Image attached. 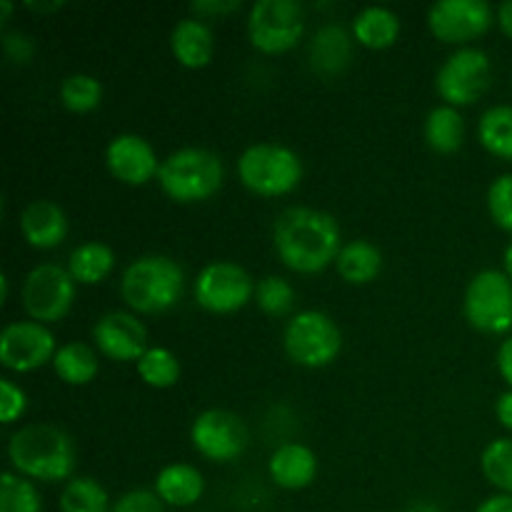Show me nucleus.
Returning a JSON list of instances; mask_svg holds the SVG:
<instances>
[{"mask_svg": "<svg viewBox=\"0 0 512 512\" xmlns=\"http://www.w3.org/2000/svg\"><path fill=\"white\" fill-rule=\"evenodd\" d=\"M273 243L280 260L298 273H318L340 255V225L325 210L293 205L275 218Z\"/></svg>", "mask_w": 512, "mask_h": 512, "instance_id": "f257e3e1", "label": "nucleus"}, {"mask_svg": "<svg viewBox=\"0 0 512 512\" xmlns=\"http://www.w3.org/2000/svg\"><path fill=\"white\" fill-rule=\"evenodd\" d=\"M8 455L20 475L33 480H65L75 470V445L58 425L33 423L15 430L8 440Z\"/></svg>", "mask_w": 512, "mask_h": 512, "instance_id": "f03ea898", "label": "nucleus"}, {"mask_svg": "<svg viewBox=\"0 0 512 512\" xmlns=\"http://www.w3.org/2000/svg\"><path fill=\"white\" fill-rule=\"evenodd\" d=\"M183 268L168 255H143L120 278L123 300L138 313H163L183 295Z\"/></svg>", "mask_w": 512, "mask_h": 512, "instance_id": "7ed1b4c3", "label": "nucleus"}, {"mask_svg": "<svg viewBox=\"0 0 512 512\" xmlns=\"http://www.w3.org/2000/svg\"><path fill=\"white\" fill-rule=\"evenodd\" d=\"M158 183L180 203L205 200L223 183V160L208 148H180L160 163Z\"/></svg>", "mask_w": 512, "mask_h": 512, "instance_id": "20e7f679", "label": "nucleus"}, {"mask_svg": "<svg viewBox=\"0 0 512 512\" xmlns=\"http://www.w3.org/2000/svg\"><path fill=\"white\" fill-rule=\"evenodd\" d=\"M238 175L245 188L258 195H285L303 178V160L293 148L280 143H258L238 158Z\"/></svg>", "mask_w": 512, "mask_h": 512, "instance_id": "39448f33", "label": "nucleus"}, {"mask_svg": "<svg viewBox=\"0 0 512 512\" xmlns=\"http://www.w3.org/2000/svg\"><path fill=\"white\" fill-rule=\"evenodd\" d=\"M290 358L305 368H323L338 358L343 335L335 320L320 310H303L293 315L283 335Z\"/></svg>", "mask_w": 512, "mask_h": 512, "instance_id": "423d86ee", "label": "nucleus"}, {"mask_svg": "<svg viewBox=\"0 0 512 512\" xmlns=\"http://www.w3.org/2000/svg\"><path fill=\"white\" fill-rule=\"evenodd\" d=\"M465 315L470 325L488 335L512 330V280L503 270H480L465 290Z\"/></svg>", "mask_w": 512, "mask_h": 512, "instance_id": "0eeeda50", "label": "nucleus"}, {"mask_svg": "<svg viewBox=\"0 0 512 512\" xmlns=\"http://www.w3.org/2000/svg\"><path fill=\"white\" fill-rule=\"evenodd\" d=\"M23 308L38 323H55L75 300V278L58 263H40L23 280Z\"/></svg>", "mask_w": 512, "mask_h": 512, "instance_id": "6e6552de", "label": "nucleus"}, {"mask_svg": "<svg viewBox=\"0 0 512 512\" xmlns=\"http://www.w3.org/2000/svg\"><path fill=\"white\" fill-rule=\"evenodd\" d=\"M490 80H493V63L488 53L475 45H465L440 65L435 88L448 100V105H465L478 100L490 88Z\"/></svg>", "mask_w": 512, "mask_h": 512, "instance_id": "1a4fd4ad", "label": "nucleus"}, {"mask_svg": "<svg viewBox=\"0 0 512 512\" xmlns=\"http://www.w3.org/2000/svg\"><path fill=\"white\" fill-rule=\"evenodd\" d=\"M305 13L298 0H258L250 8L248 33L263 53L293 48L303 35Z\"/></svg>", "mask_w": 512, "mask_h": 512, "instance_id": "9d476101", "label": "nucleus"}, {"mask_svg": "<svg viewBox=\"0 0 512 512\" xmlns=\"http://www.w3.org/2000/svg\"><path fill=\"white\" fill-rule=\"evenodd\" d=\"M255 293L248 270L230 260L208 263L195 278V300L210 313H233L240 310Z\"/></svg>", "mask_w": 512, "mask_h": 512, "instance_id": "9b49d317", "label": "nucleus"}, {"mask_svg": "<svg viewBox=\"0 0 512 512\" xmlns=\"http://www.w3.org/2000/svg\"><path fill=\"white\" fill-rule=\"evenodd\" d=\"M190 440L203 458L215 460V463H230L248 448V428L240 415L213 408L195 418L193 428H190Z\"/></svg>", "mask_w": 512, "mask_h": 512, "instance_id": "f8f14e48", "label": "nucleus"}, {"mask_svg": "<svg viewBox=\"0 0 512 512\" xmlns=\"http://www.w3.org/2000/svg\"><path fill=\"white\" fill-rule=\"evenodd\" d=\"M55 338L38 320H15L0 333V363L8 370L28 373L55 358Z\"/></svg>", "mask_w": 512, "mask_h": 512, "instance_id": "ddd939ff", "label": "nucleus"}, {"mask_svg": "<svg viewBox=\"0 0 512 512\" xmlns=\"http://www.w3.org/2000/svg\"><path fill=\"white\" fill-rule=\"evenodd\" d=\"M428 23L435 38L445 43H465L490 28L493 8L488 0H438L430 5Z\"/></svg>", "mask_w": 512, "mask_h": 512, "instance_id": "4468645a", "label": "nucleus"}, {"mask_svg": "<svg viewBox=\"0 0 512 512\" xmlns=\"http://www.w3.org/2000/svg\"><path fill=\"white\" fill-rule=\"evenodd\" d=\"M93 340L100 353L113 360H140L148 350V330L125 310H110L93 325Z\"/></svg>", "mask_w": 512, "mask_h": 512, "instance_id": "2eb2a0df", "label": "nucleus"}, {"mask_svg": "<svg viewBox=\"0 0 512 512\" xmlns=\"http://www.w3.org/2000/svg\"><path fill=\"white\" fill-rule=\"evenodd\" d=\"M105 160H108L110 173L118 180L128 185H143L150 178H158L160 160L155 155L153 145L135 133H120L115 135L105 150Z\"/></svg>", "mask_w": 512, "mask_h": 512, "instance_id": "dca6fc26", "label": "nucleus"}, {"mask_svg": "<svg viewBox=\"0 0 512 512\" xmlns=\"http://www.w3.org/2000/svg\"><path fill=\"white\" fill-rule=\"evenodd\" d=\"M20 230L33 248H55L68 235V218L55 200H33L20 213Z\"/></svg>", "mask_w": 512, "mask_h": 512, "instance_id": "f3484780", "label": "nucleus"}, {"mask_svg": "<svg viewBox=\"0 0 512 512\" xmlns=\"http://www.w3.org/2000/svg\"><path fill=\"white\" fill-rule=\"evenodd\" d=\"M318 475V458L308 445L285 443L270 458V478L285 490L308 488Z\"/></svg>", "mask_w": 512, "mask_h": 512, "instance_id": "a211bd4d", "label": "nucleus"}, {"mask_svg": "<svg viewBox=\"0 0 512 512\" xmlns=\"http://www.w3.org/2000/svg\"><path fill=\"white\" fill-rule=\"evenodd\" d=\"M173 55L188 68H203L210 63L215 50L213 30L200 18H180L170 33Z\"/></svg>", "mask_w": 512, "mask_h": 512, "instance_id": "6ab92c4d", "label": "nucleus"}, {"mask_svg": "<svg viewBox=\"0 0 512 512\" xmlns=\"http://www.w3.org/2000/svg\"><path fill=\"white\" fill-rule=\"evenodd\" d=\"M155 493L160 495L165 505L175 508H188L198 503L205 493V480L198 468L188 463H173L163 468L155 478Z\"/></svg>", "mask_w": 512, "mask_h": 512, "instance_id": "aec40b11", "label": "nucleus"}, {"mask_svg": "<svg viewBox=\"0 0 512 512\" xmlns=\"http://www.w3.org/2000/svg\"><path fill=\"white\" fill-rule=\"evenodd\" d=\"M350 33L338 23H328L315 33L310 43V65L320 75H335L350 60Z\"/></svg>", "mask_w": 512, "mask_h": 512, "instance_id": "412c9836", "label": "nucleus"}, {"mask_svg": "<svg viewBox=\"0 0 512 512\" xmlns=\"http://www.w3.org/2000/svg\"><path fill=\"white\" fill-rule=\"evenodd\" d=\"M353 33L368 48H388L400 33V18L385 5H368L353 18Z\"/></svg>", "mask_w": 512, "mask_h": 512, "instance_id": "4be33fe9", "label": "nucleus"}, {"mask_svg": "<svg viewBox=\"0 0 512 512\" xmlns=\"http://www.w3.org/2000/svg\"><path fill=\"white\" fill-rule=\"evenodd\" d=\"M335 265H338V273L348 283L363 285L375 280V275L380 273L383 255H380L378 245H373L370 240H350V243L343 245Z\"/></svg>", "mask_w": 512, "mask_h": 512, "instance_id": "5701e85b", "label": "nucleus"}, {"mask_svg": "<svg viewBox=\"0 0 512 512\" xmlns=\"http://www.w3.org/2000/svg\"><path fill=\"white\" fill-rule=\"evenodd\" d=\"M465 118L455 105H435L425 118V140L438 153H455L463 145Z\"/></svg>", "mask_w": 512, "mask_h": 512, "instance_id": "b1692460", "label": "nucleus"}, {"mask_svg": "<svg viewBox=\"0 0 512 512\" xmlns=\"http://www.w3.org/2000/svg\"><path fill=\"white\" fill-rule=\"evenodd\" d=\"M115 255L100 240H88V243H80L78 248H73L68 258V270L75 278V283L95 285L105 278V275L113 270Z\"/></svg>", "mask_w": 512, "mask_h": 512, "instance_id": "393cba45", "label": "nucleus"}, {"mask_svg": "<svg viewBox=\"0 0 512 512\" xmlns=\"http://www.w3.org/2000/svg\"><path fill=\"white\" fill-rule=\"evenodd\" d=\"M98 355L90 345L73 340V343L60 345L58 353L53 358L55 373L60 375V380H65L68 385H85L98 375Z\"/></svg>", "mask_w": 512, "mask_h": 512, "instance_id": "a878e982", "label": "nucleus"}, {"mask_svg": "<svg viewBox=\"0 0 512 512\" xmlns=\"http://www.w3.org/2000/svg\"><path fill=\"white\" fill-rule=\"evenodd\" d=\"M478 138L488 153L512 160V105H493L480 115Z\"/></svg>", "mask_w": 512, "mask_h": 512, "instance_id": "bb28decb", "label": "nucleus"}, {"mask_svg": "<svg viewBox=\"0 0 512 512\" xmlns=\"http://www.w3.org/2000/svg\"><path fill=\"white\" fill-rule=\"evenodd\" d=\"M60 512H110L103 485L93 478H73L60 493Z\"/></svg>", "mask_w": 512, "mask_h": 512, "instance_id": "cd10ccee", "label": "nucleus"}, {"mask_svg": "<svg viewBox=\"0 0 512 512\" xmlns=\"http://www.w3.org/2000/svg\"><path fill=\"white\" fill-rule=\"evenodd\" d=\"M0 512H43L38 488L15 473L0 478Z\"/></svg>", "mask_w": 512, "mask_h": 512, "instance_id": "c85d7f7f", "label": "nucleus"}, {"mask_svg": "<svg viewBox=\"0 0 512 512\" xmlns=\"http://www.w3.org/2000/svg\"><path fill=\"white\" fill-rule=\"evenodd\" d=\"M138 375L153 388H170L180 378V360L168 348H148L138 360Z\"/></svg>", "mask_w": 512, "mask_h": 512, "instance_id": "c756f323", "label": "nucleus"}, {"mask_svg": "<svg viewBox=\"0 0 512 512\" xmlns=\"http://www.w3.org/2000/svg\"><path fill=\"white\" fill-rule=\"evenodd\" d=\"M480 468L495 488L512 495V438L493 440L480 455Z\"/></svg>", "mask_w": 512, "mask_h": 512, "instance_id": "7c9ffc66", "label": "nucleus"}, {"mask_svg": "<svg viewBox=\"0 0 512 512\" xmlns=\"http://www.w3.org/2000/svg\"><path fill=\"white\" fill-rule=\"evenodd\" d=\"M100 98H103V85L95 75L73 73L60 83V100H63L65 108L78 110V113L93 110L100 103Z\"/></svg>", "mask_w": 512, "mask_h": 512, "instance_id": "2f4dec72", "label": "nucleus"}, {"mask_svg": "<svg viewBox=\"0 0 512 512\" xmlns=\"http://www.w3.org/2000/svg\"><path fill=\"white\" fill-rule=\"evenodd\" d=\"M255 303L268 315H285L295 303V290L280 275H268L255 288Z\"/></svg>", "mask_w": 512, "mask_h": 512, "instance_id": "473e14b6", "label": "nucleus"}, {"mask_svg": "<svg viewBox=\"0 0 512 512\" xmlns=\"http://www.w3.org/2000/svg\"><path fill=\"white\" fill-rule=\"evenodd\" d=\"M488 208L495 223L512 233V173L498 175L488 190Z\"/></svg>", "mask_w": 512, "mask_h": 512, "instance_id": "72a5a7b5", "label": "nucleus"}, {"mask_svg": "<svg viewBox=\"0 0 512 512\" xmlns=\"http://www.w3.org/2000/svg\"><path fill=\"white\" fill-rule=\"evenodd\" d=\"M110 512H165V503L155 490L140 488L120 495Z\"/></svg>", "mask_w": 512, "mask_h": 512, "instance_id": "f704fd0d", "label": "nucleus"}, {"mask_svg": "<svg viewBox=\"0 0 512 512\" xmlns=\"http://www.w3.org/2000/svg\"><path fill=\"white\" fill-rule=\"evenodd\" d=\"M25 405H28V400H25L20 385H15L8 378H0V420L5 425L13 423V420H18L25 413Z\"/></svg>", "mask_w": 512, "mask_h": 512, "instance_id": "c9c22d12", "label": "nucleus"}, {"mask_svg": "<svg viewBox=\"0 0 512 512\" xmlns=\"http://www.w3.org/2000/svg\"><path fill=\"white\" fill-rule=\"evenodd\" d=\"M3 50L13 63H28L30 55L35 53V45L28 35L20 33V30H13V33L3 35Z\"/></svg>", "mask_w": 512, "mask_h": 512, "instance_id": "e433bc0d", "label": "nucleus"}, {"mask_svg": "<svg viewBox=\"0 0 512 512\" xmlns=\"http://www.w3.org/2000/svg\"><path fill=\"white\" fill-rule=\"evenodd\" d=\"M190 8L200 15H215V13H230V10L240 8V0H195Z\"/></svg>", "mask_w": 512, "mask_h": 512, "instance_id": "4c0bfd02", "label": "nucleus"}, {"mask_svg": "<svg viewBox=\"0 0 512 512\" xmlns=\"http://www.w3.org/2000/svg\"><path fill=\"white\" fill-rule=\"evenodd\" d=\"M498 370L505 378V383L512 388V335L505 338L498 348Z\"/></svg>", "mask_w": 512, "mask_h": 512, "instance_id": "58836bf2", "label": "nucleus"}, {"mask_svg": "<svg viewBox=\"0 0 512 512\" xmlns=\"http://www.w3.org/2000/svg\"><path fill=\"white\" fill-rule=\"evenodd\" d=\"M475 512H512V495H493V498L483 500Z\"/></svg>", "mask_w": 512, "mask_h": 512, "instance_id": "ea45409f", "label": "nucleus"}, {"mask_svg": "<svg viewBox=\"0 0 512 512\" xmlns=\"http://www.w3.org/2000/svg\"><path fill=\"white\" fill-rule=\"evenodd\" d=\"M495 413H498V420L505 425V428L512 430V390L503 393L495 403Z\"/></svg>", "mask_w": 512, "mask_h": 512, "instance_id": "a19ab883", "label": "nucleus"}, {"mask_svg": "<svg viewBox=\"0 0 512 512\" xmlns=\"http://www.w3.org/2000/svg\"><path fill=\"white\" fill-rule=\"evenodd\" d=\"M498 20H500V28H503V33L510 35V38H512V0H505V3H500Z\"/></svg>", "mask_w": 512, "mask_h": 512, "instance_id": "79ce46f5", "label": "nucleus"}, {"mask_svg": "<svg viewBox=\"0 0 512 512\" xmlns=\"http://www.w3.org/2000/svg\"><path fill=\"white\" fill-rule=\"evenodd\" d=\"M503 263H505V275H508V278L512 280V240H510V245H508V248H505Z\"/></svg>", "mask_w": 512, "mask_h": 512, "instance_id": "37998d69", "label": "nucleus"}, {"mask_svg": "<svg viewBox=\"0 0 512 512\" xmlns=\"http://www.w3.org/2000/svg\"><path fill=\"white\" fill-rule=\"evenodd\" d=\"M10 10H13V5H10L8 0H0V23H5V20H8Z\"/></svg>", "mask_w": 512, "mask_h": 512, "instance_id": "c03bdc74", "label": "nucleus"}, {"mask_svg": "<svg viewBox=\"0 0 512 512\" xmlns=\"http://www.w3.org/2000/svg\"><path fill=\"white\" fill-rule=\"evenodd\" d=\"M28 8H33V10H53V8H60V3H33V0H30Z\"/></svg>", "mask_w": 512, "mask_h": 512, "instance_id": "a18cd8bd", "label": "nucleus"}, {"mask_svg": "<svg viewBox=\"0 0 512 512\" xmlns=\"http://www.w3.org/2000/svg\"><path fill=\"white\" fill-rule=\"evenodd\" d=\"M413 512H438V510L430 508V505H420V508H415Z\"/></svg>", "mask_w": 512, "mask_h": 512, "instance_id": "49530a36", "label": "nucleus"}]
</instances>
